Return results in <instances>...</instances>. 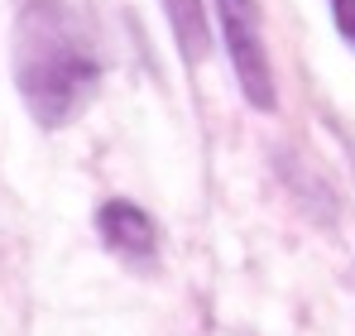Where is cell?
Masks as SVG:
<instances>
[{"label":"cell","instance_id":"obj_1","mask_svg":"<svg viewBox=\"0 0 355 336\" xmlns=\"http://www.w3.org/2000/svg\"><path fill=\"white\" fill-rule=\"evenodd\" d=\"M101 58L62 0H29L15 19V87L44 130H62L96 96Z\"/></svg>","mask_w":355,"mask_h":336},{"label":"cell","instance_id":"obj_2","mask_svg":"<svg viewBox=\"0 0 355 336\" xmlns=\"http://www.w3.org/2000/svg\"><path fill=\"white\" fill-rule=\"evenodd\" d=\"M216 19H221V39L236 67V82L245 101L254 111H274L279 92H274V67H269V49H264V29H259V5L254 0H211Z\"/></svg>","mask_w":355,"mask_h":336},{"label":"cell","instance_id":"obj_3","mask_svg":"<svg viewBox=\"0 0 355 336\" xmlns=\"http://www.w3.org/2000/svg\"><path fill=\"white\" fill-rule=\"evenodd\" d=\"M96 230H101L106 250L120 255V260H130V264H154V255H159V226H154V217L144 207L125 202V197L101 202Z\"/></svg>","mask_w":355,"mask_h":336},{"label":"cell","instance_id":"obj_4","mask_svg":"<svg viewBox=\"0 0 355 336\" xmlns=\"http://www.w3.org/2000/svg\"><path fill=\"white\" fill-rule=\"evenodd\" d=\"M164 19L173 29V44L187 62L211 49V24H207V5L202 0H164Z\"/></svg>","mask_w":355,"mask_h":336},{"label":"cell","instance_id":"obj_5","mask_svg":"<svg viewBox=\"0 0 355 336\" xmlns=\"http://www.w3.org/2000/svg\"><path fill=\"white\" fill-rule=\"evenodd\" d=\"M331 5V19H336V34L351 44V53H355V0H327Z\"/></svg>","mask_w":355,"mask_h":336}]
</instances>
